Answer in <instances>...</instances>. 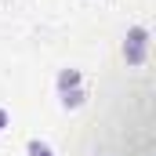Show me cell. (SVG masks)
<instances>
[{"label":"cell","instance_id":"2","mask_svg":"<svg viewBox=\"0 0 156 156\" xmlns=\"http://www.w3.org/2000/svg\"><path fill=\"white\" fill-rule=\"evenodd\" d=\"M69 87H80V73L76 69H62L58 73V91H69Z\"/></svg>","mask_w":156,"mask_h":156},{"label":"cell","instance_id":"3","mask_svg":"<svg viewBox=\"0 0 156 156\" xmlns=\"http://www.w3.org/2000/svg\"><path fill=\"white\" fill-rule=\"evenodd\" d=\"M62 105H66V109H76V105H83V91H80V87L62 91Z\"/></svg>","mask_w":156,"mask_h":156},{"label":"cell","instance_id":"5","mask_svg":"<svg viewBox=\"0 0 156 156\" xmlns=\"http://www.w3.org/2000/svg\"><path fill=\"white\" fill-rule=\"evenodd\" d=\"M7 127V109H0V131Z\"/></svg>","mask_w":156,"mask_h":156},{"label":"cell","instance_id":"1","mask_svg":"<svg viewBox=\"0 0 156 156\" xmlns=\"http://www.w3.org/2000/svg\"><path fill=\"white\" fill-rule=\"evenodd\" d=\"M145 51H149V33H145L142 26H134V29L127 33V44H123L127 66H142V62H145Z\"/></svg>","mask_w":156,"mask_h":156},{"label":"cell","instance_id":"4","mask_svg":"<svg viewBox=\"0 0 156 156\" xmlns=\"http://www.w3.org/2000/svg\"><path fill=\"white\" fill-rule=\"evenodd\" d=\"M26 153H29V156H55V153H51V145H44L40 138H33V142L26 145Z\"/></svg>","mask_w":156,"mask_h":156}]
</instances>
